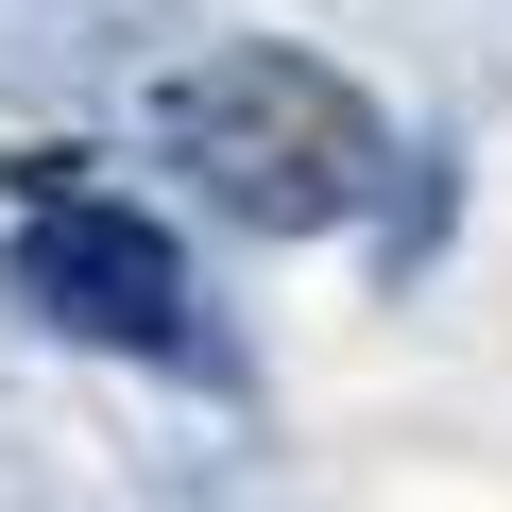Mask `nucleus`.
Wrapping results in <instances>:
<instances>
[{
  "label": "nucleus",
  "mask_w": 512,
  "mask_h": 512,
  "mask_svg": "<svg viewBox=\"0 0 512 512\" xmlns=\"http://www.w3.org/2000/svg\"><path fill=\"white\" fill-rule=\"evenodd\" d=\"M154 154H171L188 205L239 222V239H342V222L393 205V120H376L325 52H274V35L205 52V69L154 103Z\"/></svg>",
  "instance_id": "f257e3e1"
},
{
  "label": "nucleus",
  "mask_w": 512,
  "mask_h": 512,
  "mask_svg": "<svg viewBox=\"0 0 512 512\" xmlns=\"http://www.w3.org/2000/svg\"><path fill=\"white\" fill-rule=\"evenodd\" d=\"M18 291H35L69 342L188 359V256H171V222L120 205V188H35V222H18Z\"/></svg>",
  "instance_id": "f03ea898"
}]
</instances>
